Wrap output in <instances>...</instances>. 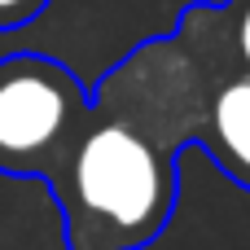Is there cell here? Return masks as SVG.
I'll return each instance as SVG.
<instances>
[{"mask_svg":"<svg viewBox=\"0 0 250 250\" xmlns=\"http://www.w3.org/2000/svg\"><path fill=\"white\" fill-rule=\"evenodd\" d=\"M53 0H0V31H18L26 22H35Z\"/></svg>","mask_w":250,"mask_h":250,"instance_id":"5b68a950","label":"cell"},{"mask_svg":"<svg viewBox=\"0 0 250 250\" xmlns=\"http://www.w3.org/2000/svg\"><path fill=\"white\" fill-rule=\"evenodd\" d=\"M202 70L167 31L136 44L92 88V110L44 180L66 250H145L180 198V154L198 136Z\"/></svg>","mask_w":250,"mask_h":250,"instance_id":"6da1fadb","label":"cell"},{"mask_svg":"<svg viewBox=\"0 0 250 250\" xmlns=\"http://www.w3.org/2000/svg\"><path fill=\"white\" fill-rule=\"evenodd\" d=\"M176 35L189 44L202 70V101H198V136L193 145L207 149V158L250 193V70L224 44L215 4L198 0L185 4Z\"/></svg>","mask_w":250,"mask_h":250,"instance_id":"3957f363","label":"cell"},{"mask_svg":"<svg viewBox=\"0 0 250 250\" xmlns=\"http://www.w3.org/2000/svg\"><path fill=\"white\" fill-rule=\"evenodd\" d=\"M215 18H220V31H224L229 53L237 57L242 70H250V0H220L215 4Z\"/></svg>","mask_w":250,"mask_h":250,"instance_id":"277c9868","label":"cell"},{"mask_svg":"<svg viewBox=\"0 0 250 250\" xmlns=\"http://www.w3.org/2000/svg\"><path fill=\"white\" fill-rule=\"evenodd\" d=\"M92 110V88L44 53L0 57V176L48 180Z\"/></svg>","mask_w":250,"mask_h":250,"instance_id":"7a4b0ae2","label":"cell"}]
</instances>
